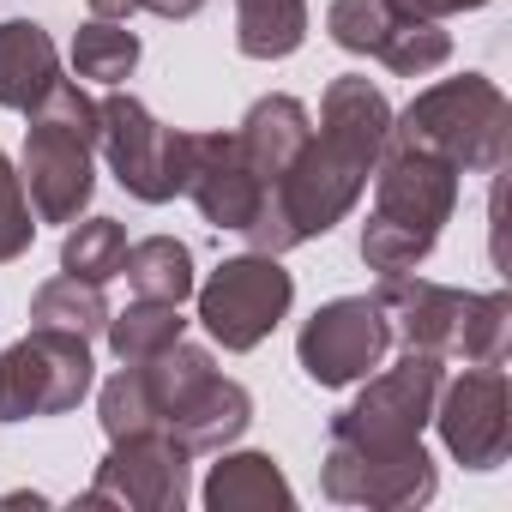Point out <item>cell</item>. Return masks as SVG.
I'll use <instances>...</instances> for the list:
<instances>
[{"instance_id":"cell-1","label":"cell","mask_w":512,"mask_h":512,"mask_svg":"<svg viewBox=\"0 0 512 512\" xmlns=\"http://www.w3.org/2000/svg\"><path fill=\"white\" fill-rule=\"evenodd\" d=\"M440 380H446V368L428 350H404V362L374 374L362 386V398L332 416L320 488L344 506H380V512L428 506L440 476L422 446V428L434 422Z\"/></svg>"},{"instance_id":"cell-2","label":"cell","mask_w":512,"mask_h":512,"mask_svg":"<svg viewBox=\"0 0 512 512\" xmlns=\"http://www.w3.org/2000/svg\"><path fill=\"white\" fill-rule=\"evenodd\" d=\"M386 91L344 73L326 85L320 97V127L308 133V145L296 151V163L284 169V181L266 193L260 217L241 235L253 241V253H290L314 235H326L332 223H344L356 211V199L368 193V175L386 151Z\"/></svg>"},{"instance_id":"cell-3","label":"cell","mask_w":512,"mask_h":512,"mask_svg":"<svg viewBox=\"0 0 512 512\" xmlns=\"http://www.w3.org/2000/svg\"><path fill=\"white\" fill-rule=\"evenodd\" d=\"M97 416L103 434H169L187 458L193 452H223L229 440L247 434L253 422V398L241 380L217 374L211 350L175 338L169 350L127 362L103 392H97Z\"/></svg>"},{"instance_id":"cell-4","label":"cell","mask_w":512,"mask_h":512,"mask_svg":"<svg viewBox=\"0 0 512 512\" xmlns=\"http://www.w3.org/2000/svg\"><path fill=\"white\" fill-rule=\"evenodd\" d=\"M458 205V169L428 157V151H380L374 163V211L362 223V260L368 272L392 278V272H416L440 229L452 223Z\"/></svg>"},{"instance_id":"cell-5","label":"cell","mask_w":512,"mask_h":512,"mask_svg":"<svg viewBox=\"0 0 512 512\" xmlns=\"http://www.w3.org/2000/svg\"><path fill=\"white\" fill-rule=\"evenodd\" d=\"M392 151H428L440 163H452L458 175H494L512 151V103L500 97L494 79L464 73V79H440L428 91H416V103L404 115H392L386 127Z\"/></svg>"},{"instance_id":"cell-6","label":"cell","mask_w":512,"mask_h":512,"mask_svg":"<svg viewBox=\"0 0 512 512\" xmlns=\"http://www.w3.org/2000/svg\"><path fill=\"white\" fill-rule=\"evenodd\" d=\"M392 320V332L404 338V350H428V356H464L470 368H500L512 350V296H476V290H446L410 272L380 278L374 296Z\"/></svg>"},{"instance_id":"cell-7","label":"cell","mask_w":512,"mask_h":512,"mask_svg":"<svg viewBox=\"0 0 512 512\" xmlns=\"http://www.w3.org/2000/svg\"><path fill=\"white\" fill-rule=\"evenodd\" d=\"M91 157H97V103L73 79H55L49 97L31 109L25 163H19L25 199L43 223H73L91 205V187H97Z\"/></svg>"},{"instance_id":"cell-8","label":"cell","mask_w":512,"mask_h":512,"mask_svg":"<svg viewBox=\"0 0 512 512\" xmlns=\"http://www.w3.org/2000/svg\"><path fill=\"white\" fill-rule=\"evenodd\" d=\"M193 296H199V326L241 356L278 332V320L296 302V278L278 266V253H235L205 284H193Z\"/></svg>"},{"instance_id":"cell-9","label":"cell","mask_w":512,"mask_h":512,"mask_svg":"<svg viewBox=\"0 0 512 512\" xmlns=\"http://www.w3.org/2000/svg\"><path fill=\"white\" fill-rule=\"evenodd\" d=\"M91 338L31 326L7 356H0V422H37V416H67L91 392Z\"/></svg>"},{"instance_id":"cell-10","label":"cell","mask_w":512,"mask_h":512,"mask_svg":"<svg viewBox=\"0 0 512 512\" xmlns=\"http://www.w3.org/2000/svg\"><path fill=\"white\" fill-rule=\"evenodd\" d=\"M97 151L109 157L115 181L145 199V205H169L181 193V169H187V133L163 127L133 91H109L97 103Z\"/></svg>"},{"instance_id":"cell-11","label":"cell","mask_w":512,"mask_h":512,"mask_svg":"<svg viewBox=\"0 0 512 512\" xmlns=\"http://www.w3.org/2000/svg\"><path fill=\"white\" fill-rule=\"evenodd\" d=\"M392 350V320L374 296H338L326 308H314V320L296 338V362L314 386H356L368 380Z\"/></svg>"},{"instance_id":"cell-12","label":"cell","mask_w":512,"mask_h":512,"mask_svg":"<svg viewBox=\"0 0 512 512\" xmlns=\"http://www.w3.org/2000/svg\"><path fill=\"white\" fill-rule=\"evenodd\" d=\"M326 31H332L338 49L386 61L398 79H422L440 61H452V37L434 19L398 13L392 0H332V7H326Z\"/></svg>"},{"instance_id":"cell-13","label":"cell","mask_w":512,"mask_h":512,"mask_svg":"<svg viewBox=\"0 0 512 512\" xmlns=\"http://www.w3.org/2000/svg\"><path fill=\"white\" fill-rule=\"evenodd\" d=\"M79 506H127V512H181L187 506V452L169 434H121L97 464V482Z\"/></svg>"},{"instance_id":"cell-14","label":"cell","mask_w":512,"mask_h":512,"mask_svg":"<svg viewBox=\"0 0 512 512\" xmlns=\"http://www.w3.org/2000/svg\"><path fill=\"white\" fill-rule=\"evenodd\" d=\"M434 428H440L446 452L464 470L506 464V446H512V392H506V374L500 368H464L452 386L440 380Z\"/></svg>"},{"instance_id":"cell-15","label":"cell","mask_w":512,"mask_h":512,"mask_svg":"<svg viewBox=\"0 0 512 512\" xmlns=\"http://www.w3.org/2000/svg\"><path fill=\"white\" fill-rule=\"evenodd\" d=\"M181 193L199 205V217L211 229H235V235L260 217V205H266V181L241 163L235 133H187Z\"/></svg>"},{"instance_id":"cell-16","label":"cell","mask_w":512,"mask_h":512,"mask_svg":"<svg viewBox=\"0 0 512 512\" xmlns=\"http://www.w3.org/2000/svg\"><path fill=\"white\" fill-rule=\"evenodd\" d=\"M308 133H314V115L296 103V97H260L247 115H241V127H235V151H241V163L266 181V193L284 181V169L296 163V151L308 145Z\"/></svg>"},{"instance_id":"cell-17","label":"cell","mask_w":512,"mask_h":512,"mask_svg":"<svg viewBox=\"0 0 512 512\" xmlns=\"http://www.w3.org/2000/svg\"><path fill=\"white\" fill-rule=\"evenodd\" d=\"M61 79V55L37 19H7L0 25V109L31 115L49 85Z\"/></svg>"},{"instance_id":"cell-18","label":"cell","mask_w":512,"mask_h":512,"mask_svg":"<svg viewBox=\"0 0 512 512\" xmlns=\"http://www.w3.org/2000/svg\"><path fill=\"white\" fill-rule=\"evenodd\" d=\"M205 506L211 512H290L296 488L284 482L272 452H223L205 476Z\"/></svg>"},{"instance_id":"cell-19","label":"cell","mask_w":512,"mask_h":512,"mask_svg":"<svg viewBox=\"0 0 512 512\" xmlns=\"http://www.w3.org/2000/svg\"><path fill=\"white\" fill-rule=\"evenodd\" d=\"M308 43V0H235V49L247 61H284Z\"/></svg>"},{"instance_id":"cell-20","label":"cell","mask_w":512,"mask_h":512,"mask_svg":"<svg viewBox=\"0 0 512 512\" xmlns=\"http://www.w3.org/2000/svg\"><path fill=\"white\" fill-rule=\"evenodd\" d=\"M121 272H127V284H133V296H145V302H187V296H193V253H187V241H175V235H145V241H133L127 260H121Z\"/></svg>"},{"instance_id":"cell-21","label":"cell","mask_w":512,"mask_h":512,"mask_svg":"<svg viewBox=\"0 0 512 512\" xmlns=\"http://www.w3.org/2000/svg\"><path fill=\"white\" fill-rule=\"evenodd\" d=\"M31 326H55V332H73V338H103L109 326V302H103V284L91 278H49L37 296H31Z\"/></svg>"},{"instance_id":"cell-22","label":"cell","mask_w":512,"mask_h":512,"mask_svg":"<svg viewBox=\"0 0 512 512\" xmlns=\"http://www.w3.org/2000/svg\"><path fill=\"white\" fill-rule=\"evenodd\" d=\"M181 332H187L181 302H145V296H139L133 308L109 314V326H103V338H109V350H115L121 362H145V356L169 350Z\"/></svg>"},{"instance_id":"cell-23","label":"cell","mask_w":512,"mask_h":512,"mask_svg":"<svg viewBox=\"0 0 512 512\" xmlns=\"http://www.w3.org/2000/svg\"><path fill=\"white\" fill-rule=\"evenodd\" d=\"M139 67V37L121 19H91L73 31V73L97 85H127Z\"/></svg>"},{"instance_id":"cell-24","label":"cell","mask_w":512,"mask_h":512,"mask_svg":"<svg viewBox=\"0 0 512 512\" xmlns=\"http://www.w3.org/2000/svg\"><path fill=\"white\" fill-rule=\"evenodd\" d=\"M121 260H127V229L115 217H85V223L73 217V229L61 241V272L109 284V278H121Z\"/></svg>"},{"instance_id":"cell-25","label":"cell","mask_w":512,"mask_h":512,"mask_svg":"<svg viewBox=\"0 0 512 512\" xmlns=\"http://www.w3.org/2000/svg\"><path fill=\"white\" fill-rule=\"evenodd\" d=\"M31 241H37V211L25 199V181H19L13 157L0 151V266L31 253Z\"/></svg>"},{"instance_id":"cell-26","label":"cell","mask_w":512,"mask_h":512,"mask_svg":"<svg viewBox=\"0 0 512 512\" xmlns=\"http://www.w3.org/2000/svg\"><path fill=\"white\" fill-rule=\"evenodd\" d=\"M398 13H410V19H452V13H476V7H488V0H392Z\"/></svg>"},{"instance_id":"cell-27","label":"cell","mask_w":512,"mask_h":512,"mask_svg":"<svg viewBox=\"0 0 512 512\" xmlns=\"http://www.w3.org/2000/svg\"><path fill=\"white\" fill-rule=\"evenodd\" d=\"M205 7V0H145V13H157V19H193Z\"/></svg>"},{"instance_id":"cell-28","label":"cell","mask_w":512,"mask_h":512,"mask_svg":"<svg viewBox=\"0 0 512 512\" xmlns=\"http://www.w3.org/2000/svg\"><path fill=\"white\" fill-rule=\"evenodd\" d=\"M97 19H127V13H145V0H91Z\"/></svg>"}]
</instances>
